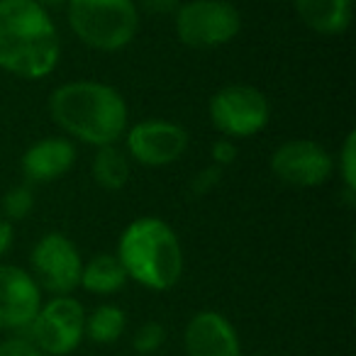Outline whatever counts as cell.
Wrapping results in <instances>:
<instances>
[{
	"mask_svg": "<svg viewBox=\"0 0 356 356\" xmlns=\"http://www.w3.org/2000/svg\"><path fill=\"white\" fill-rule=\"evenodd\" d=\"M49 115L71 139L88 147H110L129 127V108L118 88L100 81H66L49 93Z\"/></svg>",
	"mask_w": 356,
	"mask_h": 356,
	"instance_id": "obj_1",
	"label": "cell"
},
{
	"mask_svg": "<svg viewBox=\"0 0 356 356\" xmlns=\"http://www.w3.org/2000/svg\"><path fill=\"white\" fill-rule=\"evenodd\" d=\"M61 59V37L37 0H0V69L25 81L51 76Z\"/></svg>",
	"mask_w": 356,
	"mask_h": 356,
	"instance_id": "obj_2",
	"label": "cell"
},
{
	"mask_svg": "<svg viewBox=\"0 0 356 356\" xmlns=\"http://www.w3.org/2000/svg\"><path fill=\"white\" fill-rule=\"evenodd\" d=\"M173 30L191 49H218L242 30V15L229 0H186L173 13Z\"/></svg>",
	"mask_w": 356,
	"mask_h": 356,
	"instance_id": "obj_5",
	"label": "cell"
},
{
	"mask_svg": "<svg viewBox=\"0 0 356 356\" xmlns=\"http://www.w3.org/2000/svg\"><path fill=\"white\" fill-rule=\"evenodd\" d=\"M0 356H47L25 332L10 334L0 341Z\"/></svg>",
	"mask_w": 356,
	"mask_h": 356,
	"instance_id": "obj_21",
	"label": "cell"
},
{
	"mask_svg": "<svg viewBox=\"0 0 356 356\" xmlns=\"http://www.w3.org/2000/svg\"><path fill=\"white\" fill-rule=\"evenodd\" d=\"M15 244V225L0 215V257H6Z\"/></svg>",
	"mask_w": 356,
	"mask_h": 356,
	"instance_id": "obj_25",
	"label": "cell"
},
{
	"mask_svg": "<svg viewBox=\"0 0 356 356\" xmlns=\"http://www.w3.org/2000/svg\"><path fill=\"white\" fill-rule=\"evenodd\" d=\"M237 142L234 139H227V137H218L213 142V147H210V161H213V166H220L225 171V168L229 166V163L237 161Z\"/></svg>",
	"mask_w": 356,
	"mask_h": 356,
	"instance_id": "obj_23",
	"label": "cell"
},
{
	"mask_svg": "<svg viewBox=\"0 0 356 356\" xmlns=\"http://www.w3.org/2000/svg\"><path fill=\"white\" fill-rule=\"evenodd\" d=\"M83 257L79 247L61 232H47L35 242L30 252V276L42 293L49 296H74L81 283Z\"/></svg>",
	"mask_w": 356,
	"mask_h": 356,
	"instance_id": "obj_8",
	"label": "cell"
},
{
	"mask_svg": "<svg viewBox=\"0 0 356 356\" xmlns=\"http://www.w3.org/2000/svg\"><path fill=\"white\" fill-rule=\"evenodd\" d=\"M76 144L69 137H44L32 142L20 159L22 176L27 184H54L74 168Z\"/></svg>",
	"mask_w": 356,
	"mask_h": 356,
	"instance_id": "obj_13",
	"label": "cell"
},
{
	"mask_svg": "<svg viewBox=\"0 0 356 356\" xmlns=\"http://www.w3.org/2000/svg\"><path fill=\"white\" fill-rule=\"evenodd\" d=\"M163 344H166V327L156 320L142 322L132 334V349L137 351L139 356L156 354Z\"/></svg>",
	"mask_w": 356,
	"mask_h": 356,
	"instance_id": "obj_20",
	"label": "cell"
},
{
	"mask_svg": "<svg viewBox=\"0 0 356 356\" xmlns=\"http://www.w3.org/2000/svg\"><path fill=\"white\" fill-rule=\"evenodd\" d=\"M35 188L32 184L22 181V184H15L3 193L0 198V215L10 222H20V220L30 218L32 210H35Z\"/></svg>",
	"mask_w": 356,
	"mask_h": 356,
	"instance_id": "obj_18",
	"label": "cell"
},
{
	"mask_svg": "<svg viewBox=\"0 0 356 356\" xmlns=\"http://www.w3.org/2000/svg\"><path fill=\"white\" fill-rule=\"evenodd\" d=\"M90 176H93L95 186L108 193L122 191L132 176V166H129V156L124 154V149L118 144L95 149L93 159H90Z\"/></svg>",
	"mask_w": 356,
	"mask_h": 356,
	"instance_id": "obj_16",
	"label": "cell"
},
{
	"mask_svg": "<svg viewBox=\"0 0 356 356\" xmlns=\"http://www.w3.org/2000/svg\"><path fill=\"white\" fill-rule=\"evenodd\" d=\"M249 356H271V354H249Z\"/></svg>",
	"mask_w": 356,
	"mask_h": 356,
	"instance_id": "obj_27",
	"label": "cell"
},
{
	"mask_svg": "<svg viewBox=\"0 0 356 356\" xmlns=\"http://www.w3.org/2000/svg\"><path fill=\"white\" fill-rule=\"evenodd\" d=\"M42 300L44 293L30 271L15 264H0V332H27Z\"/></svg>",
	"mask_w": 356,
	"mask_h": 356,
	"instance_id": "obj_11",
	"label": "cell"
},
{
	"mask_svg": "<svg viewBox=\"0 0 356 356\" xmlns=\"http://www.w3.org/2000/svg\"><path fill=\"white\" fill-rule=\"evenodd\" d=\"M42 8H56V6H66L69 0H37Z\"/></svg>",
	"mask_w": 356,
	"mask_h": 356,
	"instance_id": "obj_26",
	"label": "cell"
},
{
	"mask_svg": "<svg viewBox=\"0 0 356 356\" xmlns=\"http://www.w3.org/2000/svg\"><path fill=\"white\" fill-rule=\"evenodd\" d=\"M222 181V168L220 166H205L203 171H198L193 176V181H191V193L195 195V198H200V195H208L210 191L215 188V186Z\"/></svg>",
	"mask_w": 356,
	"mask_h": 356,
	"instance_id": "obj_22",
	"label": "cell"
},
{
	"mask_svg": "<svg viewBox=\"0 0 356 356\" xmlns=\"http://www.w3.org/2000/svg\"><path fill=\"white\" fill-rule=\"evenodd\" d=\"M66 20L88 49L115 54L134 42L142 13L134 0H69Z\"/></svg>",
	"mask_w": 356,
	"mask_h": 356,
	"instance_id": "obj_4",
	"label": "cell"
},
{
	"mask_svg": "<svg viewBox=\"0 0 356 356\" xmlns=\"http://www.w3.org/2000/svg\"><path fill=\"white\" fill-rule=\"evenodd\" d=\"M334 171L339 173L341 181V193L349 200V205H354L356 200V132H349L344 137L339 154H337Z\"/></svg>",
	"mask_w": 356,
	"mask_h": 356,
	"instance_id": "obj_19",
	"label": "cell"
},
{
	"mask_svg": "<svg viewBox=\"0 0 356 356\" xmlns=\"http://www.w3.org/2000/svg\"><path fill=\"white\" fill-rule=\"evenodd\" d=\"M273 176L293 188H317L334 173V156L315 139H286L268 159Z\"/></svg>",
	"mask_w": 356,
	"mask_h": 356,
	"instance_id": "obj_10",
	"label": "cell"
},
{
	"mask_svg": "<svg viewBox=\"0 0 356 356\" xmlns=\"http://www.w3.org/2000/svg\"><path fill=\"white\" fill-rule=\"evenodd\" d=\"M129 281L154 293H166L184 276V247L176 229L161 218H137L122 229L118 252Z\"/></svg>",
	"mask_w": 356,
	"mask_h": 356,
	"instance_id": "obj_3",
	"label": "cell"
},
{
	"mask_svg": "<svg viewBox=\"0 0 356 356\" xmlns=\"http://www.w3.org/2000/svg\"><path fill=\"white\" fill-rule=\"evenodd\" d=\"M47 356H71L86 339V307L74 296H51L42 300L25 332Z\"/></svg>",
	"mask_w": 356,
	"mask_h": 356,
	"instance_id": "obj_7",
	"label": "cell"
},
{
	"mask_svg": "<svg viewBox=\"0 0 356 356\" xmlns=\"http://www.w3.org/2000/svg\"><path fill=\"white\" fill-rule=\"evenodd\" d=\"M124 330H127V312L115 302H103L86 312V339H90L93 344H115L122 339Z\"/></svg>",
	"mask_w": 356,
	"mask_h": 356,
	"instance_id": "obj_17",
	"label": "cell"
},
{
	"mask_svg": "<svg viewBox=\"0 0 356 356\" xmlns=\"http://www.w3.org/2000/svg\"><path fill=\"white\" fill-rule=\"evenodd\" d=\"M124 154L129 161L149 168L171 166L188 152L191 137L186 127L161 118H149L132 124L124 132Z\"/></svg>",
	"mask_w": 356,
	"mask_h": 356,
	"instance_id": "obj_9",
	"label": "cell"
},
{
	"mask_svg": "<svg viewBox=\"0 0 356 356\" xmlns=\"http://www.w3.org/2000/svg\"><path fill=\"white\" fill-rule=\"evenodd\" d=\"M186 356H244L239 332L222 312L200 310L184 330Z\"/></svg>",
	"mask_w": 356,
	"mask_h": 356,
	"instance_id": "obj_12",
	"label": "cell"
},
{
	"mask_svg": "<svg viewBox=\"0 0 356 356\" xmlns=\"http://www.w3.org/2000/svg\"><path fill=\"white\" fill-rule=\"evenodd\" d=\"M296 15L310 32L339 37L351 25V0H293Z\"/></svg>",
	"mask_w": 356,
	"mask_h": 356,
	"instance_id": "obj_14",
	"label": "cell"
},
{
	"mask_svg": "<svg viewBox=\"0 0 356 356\" xmlns=\"http://www.w3.org/2000/svg\"><path fill=\"white\" fill-rule=\"evenodd\" d=\"M137 3V10L139 13H147V15H156V17H166L178 10V6L184 3V0H134Z\"/></svg>",
	"mask_w": 356,
	"mask_h": 356,
	"instance_id": "obj_24",
	"label": "cell"
},
{
	"mask_svg": "<svg viewBox=\"0 0 356 356\" xmlns=\"http://www.w3.org/2000/svg\"><path fill=\"white\" fill-rule=\"evenodd\" d=\"M210 124L220 137L249 139L264 132L271 120V103L266 93L249 83H229L215 90L208 103Z\"/></svg>",
	"mask_w": 356,
	"mask_h": 356,
	"instance_id": "obj_6",
	"label": "cell"
},
{
	"mask_svg": "<svg viewBox=\"0 0 356 356\" xmlns=\"http://www.w3.org/2000/svg\"><path fill=\"white\" fill-rule=\"evenodd\" d=\"M127 273H124L122 264L115 254H95L88 261H83V271H81V283L90 296H118L124 286H127Z\"/></svg>",
	"mask_w": 356,
	"mask_h": 356,
	"instance_id": "obj_15",
	"label": "cell"
}]
</instances>
